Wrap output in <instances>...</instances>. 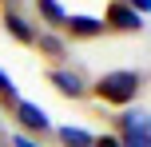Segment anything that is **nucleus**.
<instances>
[{
    "label": "nucleus",
    "instance_id": "obj_1",
    "mask_svg": "<svg viewBox=\"0 0 151 147\" xmlns=\"http://www.w3.org/2000/svg\"><path fill=\"white\" fill-rule=\"evenodd\" d=\"M139 87H143V76H139V72H107V76L96 80V87H91V92H96L104 103L127 108V103L139 95Z\"/></svg>",
    "mask_w": 151,
    "mask_h": 147
},
{
    "label": "nucleus",
    "instance_id": "obj_2",
    "mask_svg": "<svg viewBox=\"0 0 151 147\" xmlns=\"http://www.w3.org/2000/svg\"><path fill=\"white\" fill-rule=\"evenodd\" d=\"M119 147H151V115L123 111L119 115Z\"/></svg>",
    "mask_w": 151,
    "mask_h": 147
},
{
    "label": "nucleus",
    "instance_id": "obj_3",
    "mask_svg": "<svg viewBox=\"0 0 151 147\" xmlns=\"http://www.w3.org/2000/svg\"><path fill=\"white\" fill-rule=\"evenodd\" d=\"M12 115H16V123H20L24 135H44L48 127H52L48 111L40 108V103H28V100H16V103H12Z\"/></svg>",
    "mask_w": 151,
    "mask_h": 147
},
{
    "label": "nucleus",
    "instance_id": "obj_4",
    "mask_svg": "<svg viewBox=\"0 0 151 147\" xmlns=\"http://www.w3.org/2000/svg\"><path fill=\"white\" fill-rule=\"evenodd\" d=\"M48 84H52L60 95H68V100H83V95L91 92V87L83 84L80 72H68V68H52V72H48Z\"/></svg>",
    "mask_w": 151,
    "mask_h": 147
},
{
    "label": "nucleus",
    "instance_id": "obj_5",
    "mask_svg": "<svg viewBox=\"0 0 151 147\" xmlns=\"http://www.w3.org/2000/svg\"><path fill=\"white\" fill-rule=\"evenodd\" d=\"M104 28H115V32H139V28H143V16L131 12L123 0H111V4H107V16H104Z\"/></svg>",
    "mask_w": 151,
    "mask_h": 147
},
{
    "label": "nucleus",
    "instance_id": "obj_6",
    "mask_svg": "<svg viewBox=\"0 0 151 147\" xmlns=\"http://www.w3.org/2000/svg\"><path fill=\"white\" fill-rule=\"evenodd\" d=\"M64 32H68L72 40H96L99 32H104V20H96V16H80V12H72L68 20H64Z\"/></svg>",
    "mask_w": 151,
    "mask_h": 147
},
{
    "label": "nucleus",
    "instance_id": "obj_7",
    "mask_svg": "<svg viewBox=\"0 0 151 147\" xmlns=\"http://www.w3.org/2000/svg\"><path fill=\"white\" fill-rule=\"evenodd\" d=\"M4 32L12 40H20V44H36V28H32L20 12H4Z\"/></svg>",
    "mask_w": 151,
    "mask_h": 147
},
{
    "label": "nucleus",
    "instance_id": "obj_8",
    "mask_svg": "<svg viewBox=\"0 0 151 147\" xmlns=\"http://www.w3.org/2000/svg\"><path fill=\"white\" fill-rule=\"evenodd\" d=\"M36 8H40V20H44V24H52V28H64L68 12L60 8V0H36Z\"/></svg>",
    "mask_w": 151,
    "mask_h": 147
},
{
    "label": "nucleus",
    "instance_id": "obj_9",
    "mask_svg": "<svg viewBox=\"0 0 151 147\" xmlns=\"http://www.w3.org/2000/svg\"><path fill=\"white\" fill-rule=\"evenodd\" d=\"M56 135H60V143H64V147H91V143H96V135L83 131V127H60Z\"/></svg>",
    "mask_w": 151,
    "mask_h": 147
},
{
    "label": "nucleus",
    "instance_id": "obj_10",
    "mask_svg": "<svg viewBox=\"0 0 151 147\" xmlns=\"http://www.w3.org/2000/svg\"><path fill=\"white\" fill-rule=\"evenodd\" d=\"M36 44H40V52H48L52 60H60L68 48H64V40L56 36V32H36Z\"/></svg>",
    "mask_w": 151,
    "mask_h": 147
},
{
    "label": "nucleus",
    "instance_id": "obj_11",
    "mask_svg": "<svg viewBox=\"0 0 151 147\" xmlns=\"http://www.w3.org/2000/svg\"><path fill=\"white\" fill-rule=\"evenodd\" d=\"M0 100H4V103H16V100H20V95H16V84H12V76H8V72H0Z\"/></svg>",
    "mask_w": 151,
    "mask_h": 147
},
{
    "label": "nucleus",
    "instance_id": "obj_12",
    "mask_svg": "<svg viewBox=\"0 0 151 147\" xmlns=\"http://www.w3.org/2000/svg\"><path fill=\"white\" fill-rule=\"evenodd\" d=\"M8 147H44L40 139H32V135H24V131H16L12 139H8Z\"/></svg>",
    "mask_w": 151,
    "mask_h": 147
},
{
    "label": "nucleus",
    "instance_id": "obj_13",
    "mask_svg": "<svg viewBox=\"0 0 151 147\" xmlns=\"http://www.w3.org/2000/svg\"><path fill=\"white\" fill-rule=\"evenodd\" d=\"M123 4H127L131 12H139V16H147V12H151V0H123Z\"/></svg>",
    "mask_w": 151,
    "mask_h": 147
},
{
    "label": "nucleus",
    "instance_id": "obj_14",
    "mask_svg": "<svg viewBox=\"0 0 151 147\" xmlns=\"http://www.w3.org/2000/svg\"><path fill=\"white\" fill-rule=\"evenodd\" d=\"M91 147H119V139H115V135H96Z\"/></svg>",
    "mask_w": 151,
    "mask_h": 147
},
{
    "label": "nucleus",
    "instance_id": "obj_15",
    "mask_svg": "<svg viewBox=\"0 0 151 147\" xmlns=\"http://www.w3.org/2000/svg\"><path fill=\"white\" fill-rule=\"evenodd\" d=\"M0 147H8V139H0Z\"/></svg>",
    "mask_w": 151,
    "mask_h": 147
}]
</instances>
